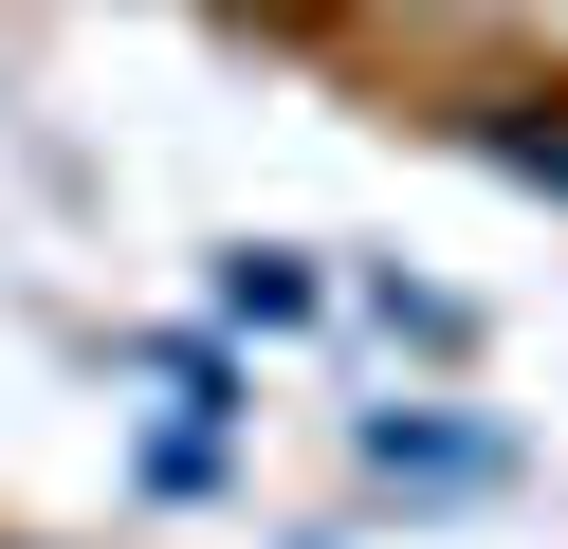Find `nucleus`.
I'll list each match as a JSON object with an SVG mask.
<instances>
[{
	"label": "nucleus",
	"instance_id": "obj_1",
	"mask_svg": "<svg viewBox=\"0 0 568 549\" xmlns=\"http://www.w3.org/2000/svg\"><path fill=\"white\" fill-rule=\"evenodd\" d=\"M348 458H367L385 495H495V476H514V439H495V421H440V403H367V421H348Z\"/></svg>",
	"mask_w": 568,
	"mask_h": 549
},
{
	"label": "nucleus",
	"instance_id": "obj_2",
	"mask_svg": "<svg viewBox=\"0 0 568 549\" xmlns=\"http://www.w3.org/2000/svg\"><path fill=\"white\" fill-rule=\"evenodd\" d=\"M312 312H331V275H312V256H221V329H312Z\"/></svg>",
	"mask_w": 568,
	"mask_h": 549
},
{
	"label": "nucleus",
	"instance_id": "obj_3",
	"mask_svg": "<svg viewBox=\"0 0 568 549\" xmlns=\"http://www.w3.org/2000/svg\"><path fill=\"white\" fill-rule=\"evenodd\" d=\"M477 146L514 183H568V92H477Z\"/></svg>",
	"mask_w": 568,
	"mask_h": 549
},
{
	"label": "nucleus",
	"instance_id": "obj_4",
	"mask_svg": "<svg viewBox=\"0 0 568 549\" xmlns=\"http://www.w3.org/2000/svg\"><path fill=\"white\" fill-rule=\"evenodd\" d=\"M367 312L404 329V348H477V312H458V293H422V275H367Z\"/></svg>",
	"mask_w": 568,
	"mask_h": 549
},
{
	"label": "nucleus",
	"instance_id": "obj_5",
	"mask_svg": "<svg viewBox=\"0 0 568 549\" xmlns=\"http://www.w3.org/2000/svg\"><path fill=\"white\" fill-rule=\"evenodd\" d=\"M550 19H568V0H550Z\"/></svg>",
	"mask_w": 568,
	"mask_h": 549
}]
</instances>
